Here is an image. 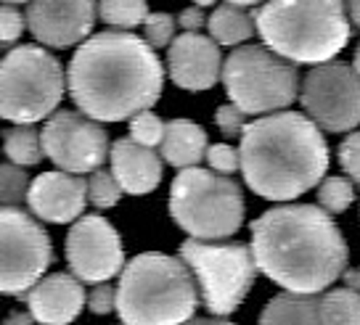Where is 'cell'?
<instances>
[{"label":"cell","instance_id":"obj_1","mask_svg":"<svg viewBox=\"0 0 360 325\" xmlns=\"http://www.w3.org/2000/svg\"><path fill=\"white\" fill-rule=\"evenodd\" d=\"M165 72L148 40L109 29L77 48L67 88L79 112L98 122H122L148 112L162 95Z\"/></svg>","mask_w":360,"mask_h":325},{"label":"cell","instance_id":"obj_2","mask_svg":"<svg viewBox=\"0 0 360 325\" xmlns=\"http://www.w3.org/2000/svg\"><path fill=\"white\" fill-rule=\"evenodd\" d=\"M257 267L286 291L321 293L347 267V244L318 204H283L252 223Z\"/></svg>","mask_w":360,"mask_h":325},{"label":"cell","instance_id":"obj_3","mask_svg":"<svg viewBox=\"0 0 360 325\" xmlns=\"http://www.w3.org/2000/svg\"><path fill=\"white\" fill-rule=\"evenodd\" d=\"M238 154L247 185L270 201H289L307 193L328 167V146L321 127L294 112L249 122L241 133Z\"/></svg>","mask_w":360,"mask_h":325},{"label":"cell","instance_id":"obj_4","mask_svg":"<svg viewBox=\"0 0 360 325\" xmlns=\"http://www.w3.org/2000/svg\"><path fill=\"white\" fill-rule=\"evenodd\" d=\"M255 22L262 43L294 64L331 61L349 40L345 0H268Z\"/></svg>","mask_w":360,"mask_h":325},{"label":"cell","instance_id":"obj_5","mask_svg":"<svg viewBox=\"0 0 360 325\" xmlns=\"http://www.w3.org/2000/svg\"><path fill=\"white\" fill-rule=\"evenodd\" d=\"M191 267L167 254H138L127 262L120 288L117 312L124 323L165 325L193 317L199 293Z\"/></svg>","mask_w":360,"mask_h":325},{"label":"cell","instance_id":"obj_6","mask_svg":"<svg viewBox=\"0 0 360 325\" xmlns=\"http://www.w3.org/2000/svg\"><path fill=\"white\" fill-rule=\"evenodd\" d=\"M169 214L191 238H228L244 220V193L236 180L214 169L186 167L172 183Z\"/></svg>","mask_w":360,"mask_h":325},{"label":"cell","instance_id":"obj_7","mask_svg":"<svg viewBox=\"0 0 360 325\" xmlns=\"http://www.w3.org/2000/svg\"><path fill=\"white\" fill-rule=\"evenodd\" d=\"M225 93L247 114L281 112L302 90L297 64L268 45H241L223 64Z\"/></svg>","mask_w":360,"mask_h":325},{"label":"cell","instance_id":"obj_8","mask_svg":"<svg viewBox=\"0 0 360 325\" xmlns=\"http://www.w3.org/2000/svg\"><path fill=\"white\" fill-rule=\"evenodd\" d=\"M64 95V72L48 51L19 45L0 67V114L16 124L40 122Z\"/></svg>","mask_w":360,"mask_h":325},{"label":"cell","instance_id":"obj_9","mask_svg":"<svg viewBox=\"0 0 360 325\" xmlns=\"http://www.w3.org/2000/svg\"><path fill=\"white\" fill-rule=\"evenodd\" d=\"M180 257L199 283L204 307L220 317L236 312L259 270L252 246L244 244H202L199 238L186 241Z\"/></svg>","mask_w":360,"mask_h":325},{"label":"cell","instance_id":"obj_10","mask_svg":"<svg viewBox=\"0 0 360 325\" xmlns=\"http://www.w3.org/2000/svg\"><path fill=\"white\" fill-rule=\"evenodd\" d=\"M51 265V241L43 225L19 206L0 212V291L22 296Z\"/></svg>","mask_w":360,"mask_h":325},{"label":"cell","instance_id":"obj_11","mask_svg":"<svg viewBox=\"0 0 360 325\" xmlns=\"http://www.w3.org/2000/svg\"><path fill=\"white\" fill-rule=\"evenodd\" d=\"M300 101L321 130H355L360 124V72L339 61L315 64L302 79Z\"/></svg>","mask_w":360,"mask_h":325},{"label":"cell","instance_id":"obj_12","mask_svg":"<svg viewBox=\"0 0 360 325\" xmlns=\"http://www.w3.org/2000/svg\"><path fill=\"white\" fill-rule=\"evenodd\" d=\"M43 148L58 169L85 175L106 161L109 138L98 119L88 114L58 112L43 127Z\"/></svg>","mask_w":360,"mask_h":325},{"label":"cell","instance_id":"obj_13","mask_svg":"<svg viewBox=\"0 0 360 325\" xmlns=\"http://www.w3.org/2000/svg\"><path fill=\"white\" fill-rule=\"evenodd\" d=\"M69 270L85 283H103L122 270V244L103 217H82L67 236Z\"/></svg>","mask_w":360,"mask_h":325},{"label":"cell","instance_id":"obj_14","mask_svg":"<svg viewBox=\"0 0 360 325\" xmlns=\"http://www.w3.org/2000/svg\"><path fill=\"white\" fill-rule=\"evenodd\" d=\"M96 16V0H30L24 19L34 40L51 48H69L88 37Z\"/></svg>","mask_w":360,"mask_h":325},{"label":"cell","instance_id":"obj_15","mask_svg":"<svg viewBox=\"0 0 360 325\" xmlns=\"http://www.w3.org/2000/svg\"><path fill=\"white\" fill-rule=\"evenodd\" d=\"M169 77L183 90H210L223 77L220 43L199 32H183L169 45Z\"/></svg>","mask_w":360,"mask_h":325},{"label":"cell","instance_id":"obj_16","mask_svg":"<svg viewBox=\"0 0 360 325\" xmlns=\"http://www.w3.org/2000/svg\"><path fill=\"white\" fill-rule=\"evenodd\" d=\"M88 199V183L75 178V172H43L34 178L27 193V204L32 214L48 223H72L85 209Z\"/></svg>","mask_w":360,"mask_h":325},{"label":"cell","instance_id":"obj_17","mask_svg":"<svg viewBox=\"0 0 360 325\" xmlns=\"http://www.w3.org/2000/svg\"><path fill=\"white\" fill-rule=\"evenodd\" d=\"M27 307L40 323H69L75 320L85 307V291L79 278L72 275H51L37 281L27 293Z\"/></svg>","mask_w":360,"mask_h":325},{"label":"cell","instance_id":"obj_18","mask_svg":"<svg viewBox=\"0 0 360 325\" xmlns=\"http://www.w3.org/2000/svg\"><path fill=\"white\" fill-rule=\"evenodd\" d=\"M112 172L117 175L124 193H141L154 191L162 180V161L151 151V146H143L133 138H122L112 146Z\"/></svg>","mask_w":360,"mask_h":325},{"label":"cell","instance_id":"obj_19","mask_svg":"<svg viewBox=\"0 0 360 325\" xmlns=\"http://www.w3.org/2000/svg\"><path fill=\"white\" fill-rule=\"evenodd\" d=\"M207 135L199 124L188 119H172L167 122L165 140H162V157L172 167H196L202 159H207Z\"/></svg>","mask_w":360,"mask_h":325},{"label":"cell","instance_id":"obj_20","mask_svg":"<svg viewBox=\"0 0 360 325\" xmlns=\"http://www.w3.org/2000/svg\"><path fill=\"white\" fill-rule=\"evenodd\" d=\"M262 323H321V299L315 293L286 291L270 299L259 314Z\"/></svg>","mask_w":360,"mask_h":325},{"label":"cell","instance_id":"obj_21","mask_svg":"<svg viewBox=\"0 0 360 325\" xmlns=\"http://www.w3.org/2000/svg\"><path fill=\"white\" fill-rule=\"evenodd\" d=\"M207 24H210V37H214L220 45L244 43L257 29L255 13H247L241 6H233V3H225L220 8H214Z\"/></svg>","mask_w":360,"mask_h":325},{"label":"cell","instance_id":"obj_22","mask_svg":"<svg viewBox=\"0 0 360 325\" xmlns=\"http://www.w3.org/2000/svg\"><path fill=\"white\" fill-rule=\"evenodd\" d=\"M43 133H37L32 124H16L6 133V157L13 164H37L43 159Z\"/></svg>","mask_w":360,"mask_h":325},{"label":"cell","instance_id":"obj_23","mask_svg":"<svg viewBox=\"0 0 360 325\" xmlns=\"http://www.w3.org/2000/svg\"><path fill=\"white\" fill-rule=\"evenodd\" d=\"M321 323H360V291L334 288L321 299Z\"/></svg>","mask_w":360,"mask_h":325},{"label":"cell","instance_id":"obj_24","mask_svg":"<svg viewBox=\"0 0 360 325\" xmlns=\"http://www.w3.org/2000/svg\"><path fill=\"white\" fill-rule=\"evenodd\" d=\"M98 19L117 29H133L148 19L146 0H98Z\"/></svg>","mask_w":360,"mask_h":325},{"label":"cell","instance_id":"obj_25","mask_svg":"<svg viewBox=\"0 0 360 325\" xmlns=\"http://www.w3.org/2000/svg\"><path fill=\"white\" fill-rule=\"evenodd\" d=\"M355 199V183L347 178H323L321 188H318V204L326 209L328 214H342L349 209V204Z\"/></svg>","mask_w":360,"mask_h":325},{"label":"cell","instance_id":"obj_26","mask_svg":"<svg viewBox=\"0 0 360 325\" xmlns=\"http://www.w3.org/2000/svg\"><path fill=\"white\" fill-rule=\"evenodd\" d=\"M122 185L114 172H106V169H93L88 180V199L90 204H96L98 209H106V206H114L122 196Z\"/></svg>","mask_w":360,"mask_h":325},{"label":"cell","instance_id":"obj_27","mask_svg":"<svg viewBox=\"0 0 360 325\" xmlns=\"http://www.w3.org/2000/svg\"><path fill=\"white\" fill-rule=\"evenodd\" d=\"M27 193H30V180L24 175L22 164L6 161L0 167V199H3V206H19Z\"/></svg>","mask_w":360,"mask_h":325},{"label":"cell","instance_id":"obj_28","mask_svg":"<svg viewBox=\"0 0 360 325\" xmlns=\"http://www.w3.org/2000/svg\"><path fill=\"white\" fill-rule=\"evenodd\" d=\"M165 130H167V124L151 112H141L130 119V138L138 140V143H143V146H162Z\"/></svg>","mask_w":360,"mask_h":325},{"label":"cell","instance_id":"obj_29","mask_svg":"<svg viewBox=\"0 0 360 325\" xmlns=\"http://www.w3.org/2000/svg\"><path fill=\"white\" fill-rule=\"evenodd\" d=\"M175 19L169 13H148V19L143 22V32L151 48H167L175 40Z\"/></svg>","mask_w":360,"mask_h":325},{"label":"cell","instance_id":"obj_30","mask_svg":"<svg viewBox=\"0 0 360 325\" xmlns=\"http://www.w3.org/2000/svg\"><path fill=\"white\" fill-rule=\"evenodd\" d=\"M207 161H210V169L220 175H233L236 169H241V154L225 143H214L207 148Z\"/></svg>","mask_w":360,"mask_h":325},{"label":"cell","instance_id":"obj_31","mask_svg":"<svg viewBox=\"0 0 360 325\" xmlns=\"http://www.w3.org/2000/svg\"><path fill=\"white\" fill-rule=\"evenodd\" d=\"M339 164L355 185H360V133H352L339 146Z\"/></svg>","mask_w":360,"mask_h":325},{"label":"cell","instance_id":"obj_32","mask_svg":"<svg viewBox=\"0 0 360 325\" xmlns=\"http://www.w3.org/2000/svg\"><path fill=\"white\" fill-rule=\"evenodd\" d=\"M24 24H27V19H22V13L13 8V3H3V11H0V40L6 45H11L16 37H22Z\"/></svg>","mask_w":360,"mask_h":325},{"label":"cell","instance_id":"obj_33","mask_svg":"<svg viewBox=\"0 0 360 325\" xmlns=\"http://www.w3.org/2000/svg\"><path fill=\"white\" fill-rule=\"evenodd\" d=\"M214 119H217V127H220L225 135H241L244 127H247V122H244V119H247V112H241L233 101L228 103V106H220Z\"/></svg>","mask_w":360,"mask_h":325},{"label":"cell","instance_id":"obj_34","mask_svg":"<svg viewBox=\"0 0 360 325\" xmlns=\"http://www.w3.org/2000/svg\"><path fill=\"white\" fill-rule=\"evenodd\" d=\"M88 307H90V312H96V314L112 312L114 307H117V291H114L109 283H98V286L90 291Z\"/></svg>","mask_w":360,"mask_h":325},{"label":"cell","instance_id":"obj_35","mask_svg":"<svg viewBox=\"0 0 360 325\" xmlns=\"http://www.w3.org/2000/svg\"><path fill=\"white\" fill-rule=\"evenodd\" d=\"M178 24H180V29H186V32H196L204 24L202 8H186V11L178 16Z\"/></svg>","mask_w":360,"mask_h":325},{"label":"cell","instance_id":"obj_36","mask_svg":"<svg viewBox=\"0 0 360 325\" xmlns=\"http://www.w3.org/2000/svg\"><path fill=\"white\" fill-rule=\"evenodd\" d=\"M345 6H347V16L349 22L360 27V0H345Z\"/></svg>","mask_w":360,"mask_h":325},{"label":"cell","instance_id":"obj_37","mask_svg":"<svg viewBox=\"0 0 360 325\" xmlns=\"http://www.w3.org/2000/svg\"><path fill=\"white\" fill-rule=\"evenodd\" d=\"M228 3H233V6H257V3H262V0H228Z\"/></svg>","mask_w":360,"mask_h":325},{"label":"cell","instance_id":"obj_38","mask_svg":"<svg viewBox=\"0 0 360 325\" xmlns=\"http://www.w3.org/2000/svg\"><path fill=\"white\" fill-rule=\"evenodd\" d=\"M352 67L360 72V43H358V48H355V61H352Z\"/></svg>","mask_w":360,"mask_h":325},{"label":"cell","instance_id":"obj_39","mask_svg":"<svg viewBox=\"0 0 360 325\" xmlns=\"http://www.w3.org/2000/svg\"><path fill=\"white\" fill-rule=\"evenodd\" d=\"M193 3H196V6H212L214 0H193Z\"/></svg>","mask_w":360,"mask_h":325},{"label":"cell","instance_id":"obj_40","mask_svg":"<svg viewBox=\"0 0 360 325\" xmlns=\"http://www.w3.org/2000/svg\"><path fill=\"white\" fill-rule=\"evenodd\" d=\"M3 3H27V0H3Z\"/></svg>","mask_w":360,"mask_h":325}]
</instances>
